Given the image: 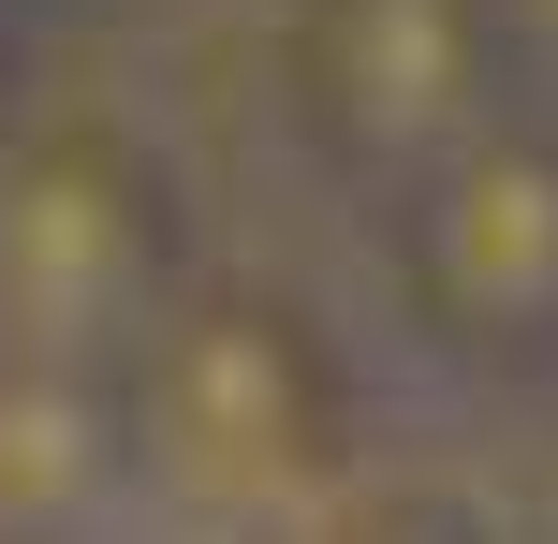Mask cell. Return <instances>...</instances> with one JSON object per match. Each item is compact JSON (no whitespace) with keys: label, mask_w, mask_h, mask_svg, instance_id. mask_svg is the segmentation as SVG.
<instances>
[{"label":"cell","mask_w":558,"mask_h":544,"mask_svg":"<svg viewBox=\"0 0 558 544\" xmlns=\"http://www.w3.org/2000/svg\"><path fill=\"white\" fill-rule=\"evenodd\" d=\"M0 15H15V0H0Z\"/></svg>","instance_id":"cell-7"},{"label":"cell","mask_w":558,"mask_h":544,"mask_svg":"<svg viewBox=\"0 0 558 544\" xmlns=\"http://www.w3.org/2000/svg\"><path fill=\"white\" fill-rule=\"evenodd\" d=\"M279 59H294L308 147L367 192H412L426 162H456L500 118V74L530 45H514L500 0H294Z\"/></svg>","instance_id":"cell-3"},{"label":"cell","mask_w":558,"mask_h":544,"mask_svg":"<svg viewBox=\"0 0 558 544\" xmlns=\"http://www.w3.org/2000/svg\"><path fill=\"white\" fill-rule=\"evenodd\" d=\"M397 280L456 353H558V133L485 118L397 192Z\"/></svg>","instance_id":"cell-4"},{"label":"cell","mask_w":558,"mask_h":544,"mask_svg":"<svg viewBox=\"0 0 558 544\" xmlns=\"http://www.w3.org/2000/svg\"><path fill=\"white\" fill-rule=\"evenodd\" d=\"M118 398H133V486H162L177 516H308L353 442L324 324L251 280H177L162 324L118 353Z\"/></svg>","instance_id":"cell-1"},{"label":"cell","mask_w":558,"mask_h":544,"mask_svg":"<svg viewBox=\"0 0 558 544\" xmlns=\"http://www.w3.org/2000/svg\"><path fill=\"white\" fill-rule=\"evenodd\" d=\"M500 15H514V45H530L544 74H558V0H500Z\"/></svg>","instance_id":"cell-6"},{"label":"cell","mask_w":558,"mask_h":544,"mask_svg":"<svg viewBox=\"0 0 558 544\" xmlns=\"http://www.w3.org/2000/svg\"><path fill=\"white\" fill-rule=\"evenodd\" d=\"M177 265V192L118 118H29L0 133V353H118L162 324Z\"/></svg>","instance_id":"cell-2"},{"label":"cell","mask_w":558,"mask_h":544,"mask_svg":"<svg viewBox=\"0 0 558 544\" xmlns=\"http://www.w3.org/2000/svg\"><path fill=\"white\" fill-rule=\"evenodd\" d=\"M104 486H133V398L118 368H74V353H0V516L59 530Z\"/></svg>","instance_id":"cell-5"}]
</instances>
